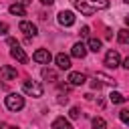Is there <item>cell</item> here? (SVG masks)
Listing matches in <instances>:
<instances>
[{
  "instance_id": "obj_1",
  "label": "cell",
  "mask_w": 129,
  "mask_h": 129,
  "mask_svg": "<svg viewBox=\"0 0 129 129\" xmlns=\"http://www.w3.org/2000/svg\"><path fill=\"white\" fill-rule=\"evenodd\" d=\"M75 6H77V10H79L81 14L91 16V14H95L97 10L109 8V0H77Z\"/></svg>"
},
{
  "instance_id": "obj_2",
  "label": "cell",
  "mask_w": 129,
  "mask_h": 129,
  "mask_svg": "<svg viewBox=\"0 0 129 129\" xmlns=\"http://www.w3.org/2000/svg\"><path fill=\"white\" fill-rule=\"evenodd\" d=\"M22 91L26 95H30V97H42V93H44V89H42V85L38 81H24L22 83Z\"/></svg>"
},
{
  "instance_id": "obj_3",
  "label": "cell",
  "mask_w": 129,
  "mask_h": 129,
  "mask_svg": "<svg viewBox=\"0 0 129 129\" xmlns=\"http://www.w3.org/2000/svg\"><path fill=\"white\" fill-rule=\"evenodd\" d=\"M4 103H6V109H10V111H20V109L24 107V97L18 95V93H10V95L4 99Z\"/></svg>"
},
{
  "instance_id": "obj_4",
  "label": "cell",
  "mask_w": 129,
  "mask_h": 129,
  "mask_svg": "<svg viewBox=\"0 0 129 129\" xmlns=\"http://www.w3.org/2000/svg\"><path fill=\"white\" fill-rule=\"evenodd\" d=\"M8 44L12 46V48H10V54H12V58H16V60H18V62H22V64H24V62H28V56H26V52H24V50L18 46V42H16L14 38H8Z\"/></svg>"
},
{
  "instance_id": "obj_5",
  "label": "cell",
  "mask_w": 129,
  "mask_h": 129,
  "mask_svg": "<svg viewBox=\"0 0 129 129\" xmlns=\"http://www.w3.org/2000/svg\"><path fill=\"white\" fill-rule=\"evenodd\" d=\"M119 62H121V58H119V52L117 50H109L105 54V67L107 69H117Z\"/></svg>"
},
{
  "instance_id": "obj_6",
  "label": "cell",
  "mask_w": 129,
  "mask_h": 129,
  "mask_svg": "<svg viewBox=\"0 0 129 129\" xmlns=\"http://www.w3.org/2000/svg\"><path fill=\"white\" fill-rule=\"evenodd\" d=\"M32 58H34L36 62H40V64H48V62L52 60V54H50L46 48H38V50L32 54Z\"/></svg>"
},
{
  "instance_id": "obj_7",
  "label": "cell",
  "mask_w": 129,
  "mask_h": 129,
  "mask_svg": "<svg viewBox=\"0 0 129 129\" xmlns=\"http://www.w3.org/2000/svg\"><path fill=\"white\" fill-rule=\"evenodd\" d=\"M58 24H60V26H73V24H75V14H73L71 10L58 12Z\"/></svg>"
},
{
  "instance_id": "obj_8",
  "label": "cell",
  "mask_w": 129,
  "mask_h": 129,
  "mask_svg": "<svg viewBox=\"0 0 129 129\" xmlns=\"http://www.w3.org/2000/svg\"><path fill=\"white\" fill-rule=\"evenodd\" d=\"M54 62H56V67H58L60 71H69V69H71V56L64 54V52H58V54L54 56Z\"/></svg>"
},
{
  "instance_id": "obj_9",
  "label": "cell",
  "mask_w": 129,
  "mask_h": 129,
  "mask_svg": "<svg viewBox=\"0 0 129 129\" xmlns=\"http://www.w3.org/2000/svg\"><path fill=\"white\" fill-rule=\"evenodd\" d=\"M18 28H20V32H24L26 36H36V32H38V28H36V24H32V22H28V20H22V22L18 24Z\"/></svg>"
},
{
  "instance_id": "obj_10",
  "label": "cell",
  "mask_w": 129,
  "mask_h": 129,
  "mask_svg": "<svg viewBox=\"0 0 129 129\" xmlns=\"http://www.w3.org/2000/svg\"><path fill=\"white\" fill-rule=\"evenodd\" d=\"M87 50H89V48H87L85 42H75L73 48H71V54H73L75 58H85V56H87Z\"/></svg>"
},
{
  "instance_id": "obj_11",
  "label": "cell",
  "mask_w": 129,
  "mask_h": 129,
  "mask_svg": "<svg viewBox=\"0 0 129 129\" xmlns=\"http://www.w3.org/2000/svg\"><path fill=\"white\" fill-rule=\"evenodd\" d=\"M69 83L73 87H81V85L87 83V75H83V73H71L69 75Z\"/></svg>"
},
{
  "instance_id": "obj_12",
  "label": "cell",
  "mask_w": 129,
  "mask_h": 129,
  "mask_svg": "<svg viewBox=\"0 0 129 129\" xmlns=\"http://www.w3.org/2000/svg\"><path fill=\"white\" fill-rule=\"evenodd\" d=\"M0 75H2V79L4 81H12V79H16V69L14 67H10V64H4L2 69H0Z\"/></svg>"
},
{
  "instance_id": "obj_13",
  "label": "cell",
  "mask_w": 129,
  "mask_h": 129,
  "mask_svg": "<svg viewBox=\"0 0 129 129\" xmlns=\"http://www.w3.org/2000/svg\"><path fill=\"white\" fill-rule=\"evenodd\" d=\"M52 129H73V125L64 119V117H56L52 121Z\"/></svg>"
},
{
  "instance_id": "obj_14",
  "label": "cell",
  "mask_w": 129,
  "mask_h": 129,
  "mask_svg": "<svg viewBox=\"0 0 129 129\" xmlns=\"http://www.w3.org/2000/svg\"><path fill=\"white\" fill-rule=\"evenodd\" d=\"M10 14H14V16H24L26 14V8H24V4H18V2H14L10 8Z\"/></svg>"
},
{
  "instance_id": "obj_15",
  "label": "cell",
  "mask_w": 129,
  "mask_h": 129,
  "mask_svg": "<svg viewBox=\"0 0 129 129\" xmlns=\"http://www.w3.org/2000/svg\"><path fill=\"white\" fill-rule=\"evenodd\" d=\"M101 46H103V42H101L99 38H89V40H87V48L93 50V52H99Z\"/></svg>"
},
{
  "instance_id": "obj_16",
  "label": "cell",
  "mask_w": 129,
  "mask_h": 129,
  "mask_svg": "<svg viewBox=\"0 0 129 129\" xmlns=\"http://www.w3.org/2000/svg\"><path fill=\"white\" fill-rule=\"evenodd\" d=\"M109 101H111V103H115V105H119V103H123V101H125V97H123L119 91H111V95H109Z\"/></svg>"
},
{
  "instance_id": "obj_17",
  "label": "cell",
  "mask_w": 129,
  "mask_h": 129,
  "mask_svg": "<svg viewBox=\"0 0 129 129\" xmlns=\"http://www.w3.org/2000/svg\"><path fill=\"white\" fill-rule=\"evenodd\" d=\"M117 38H119V42L129 44V28H121V30L117 32Z\"/></svg>"
},
{
  "instance_id": "obj_18",
  "label": "cell",
  "mask_w": 129,
  "mask_h": 129,
  "mask_svg": "<svg viewBox=\"0 0 129 129\" xmlns=\"http://www.w3.org/2000/svg\"><path fill=\"white\" fill-rule=\"evenodd\" d=\"M42 77H44L46 81H50V83H56V73L50 71V69H44V71H42Z\"/></svg>"
},
{
  "instance_id": "obj_19",
  "label": "cell",
  "mask_w": 129,
  "mask_h": 129,
  "mask_svg": "<svg viewBox=\"0 0 129 129\" xmlns=\"http://www.w3.org/2000/svg\"><path fill=\"white\" fill-rule=\"evenodd\" d=\"M93 129H107V123H105V119H101V117H95V119H93Z\"/></svg>"
},
{
  "instance_id": "obj_20",
  "label": "cell",
  "mask_w": 129,
  "mask_h": 129,
  "mask_svg": "<svg viewBox=\"0 0 129 129\" xmlns=\"http://www.w3.org/2000/svg\"><path fill=\"white\" fill-rule=\"evenodd\" d=\"M119 119H121V123L129 125V109H123V111H119Z\"/></svg>"
},
{
  "instance_id": "obj_21",
  "label": "cell",
  "mask_w": 129,
  "mask_h": 129,
  "mask_svg": "<svg viewBox=\"0 0 129 129\" xmlns=\"http://www.w3.org/2000/svg\"><path fill=\"white\" fill-rule=\"evenodd\" d=\"M97 79H101L103 83H107V85H115V81L113 79H109L107 75H103V73H97Z\"/></svg>"
},
{
  "instance_id": "obj_22",
  "label": "cell",
  "mask_w": 129,
  "mask_h": 129,
  "mask_svg": "<svg viewBox=\"0 0 129 129\" xmlns=\"http://www.w3.org/2000/svg\"><path fill=\"white\" fill-rule=\"evenodd\" d=\"M69 117H71V119H79V117H81L79 109H77V107H71V111H69Z\"/></svg>"
},
{
  "instance_id": "obj_23",
  "label": "cell",
  "mask_w": 129,
  "mask_h": 129,
  "mask_svg": "<svg viewBox=\"0 0 129 129\" xmlns=\"http://www.w3.org/2000/svg\"><path fill=\"white\" fill-rule=\"evenodd\" d=\"M8 32V24L6 22H0V34H6Z\"/></svg>"
},
{
  "instance_id": "obj_24",
  "label": "cell",
  "mask_w": 129,
  "mask_h": 129,
  "mask_svg": "<svg viewBox=\"0 0 129 129\" xmlns=\"http://www.w3.org/2000/svg\"><path fill=\"white\" fill-rule=\"evenodd\" d=\"M81 36H89V26H83L81 28Z\"/></svg>"
},
{
  "instance_id": "obj_25",
  "label": "cell",
  "mask_w": 129,
  "mask_h": 129,
  "mask_svg": "<svg viewBox=\"0 0 129 129\" xmlns=\"http://www.w3.org/2000/svg\"><path fill=\"white\" fill-rule=\"evenodd\" d=\"M54 0H40V4H44V6H50Z\"/></svg>"
},
{
  "instance_id": "obj_26",
  "label": "cell",
  "mask_w": 129,
  "mask_h": 129,
  "mask_svg": "<svg viewBox=\"0 0 129 129\" xmlns=\"http://www.w3.org/2000/svg\"><path fill=\"white\" fill-rule=\"evenodd\" d=\"M123 67H125V69H129V56H127V58L123 60Z\"/></svg>"
},
{
  "instance_id": "obj_27",
  "label": "cell",
  "mask_w": 129,
  "mask_h": 129,
  "mask_svg": "<svg viewBox=\"0 0 129 129\" xmlns=\"http://www.w3.org/2000/svg\"><path fill=\"white\" fill-rule=\"evenodd\" d=\"M16 2H18V4H24V6H26V4H30V0H16Z\"/></svg>"
},
{
  "instance_id": "obj_28",
  "label": "cell",
  "mask_w": 129,
  "mask_h": 129,
  "mask_svg": "<svg viewBox=\"0 0 129 129\" xmlns=\"http://www.w3.org/2000/svg\"><path fill=\"white\" fill-rule=\"evenodd\" d=\"M0 129H8V127H6V123H0Z\"/></svg>"
},
{
  "instance_id": "obj_29",
  "label": "cell",
  "mask_w": 129,
  "mask_h": 129,
  "mask_svg": "<svg viewBox=\"0 0 129 129\" xmlns=\"http://www.w3.org/2000/svg\"><path fill=\"white\" fill-rule=\"evenodd\" d=\"M125 24H127V26H129V16H125Z\"/></svg>"
},
{
  "instance_id": "obj_30",
  "label": "cell",
  "mask_w": 129,
  "mask_h": 129,
  "mask_svg": "<svg viewBox=\"0 0 129 129\" xmlns=\"http://www.w3.org/2000/svg\"><path fill=\"white\" fill-rule=\"evenodd\" d=\"M8 129H18V127H8Z\"/></svg>"
},
{
  "instance_id": "obj_31",
  "label": "cell",
  "mask_w": 129,
  "mask_h": 129,
  "mask_svg": "<svg viewBox=\"0 0 129 129\" xmlns=\"http://www.w3.org/2000/svg\"><path fill=\"white\" fill-rule=\"evenodd\" d=\"M125 2H127V4H129V0H125Z\"/></svg>"
}]
</instances>
